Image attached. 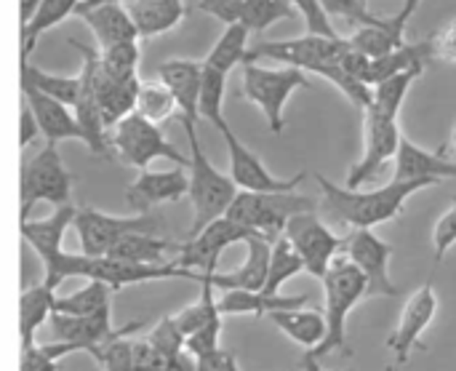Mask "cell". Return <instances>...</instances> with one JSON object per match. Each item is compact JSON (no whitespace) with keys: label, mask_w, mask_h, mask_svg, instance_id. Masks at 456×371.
I'll list each match as a JSON object with an SVG mask.
<instances>
[{"label":"cell","mask_w":456,"mask_h":371,"mask_svg":"<svg viewBox=\"0 0 456 371\" xmlns=\"http://www.w3.org/2000/svg\"><path fill=\"white\" fill-rule=\"evenodd\" d=\"M347 37H323V35H302L291 40H262L248 48L246 62H275L283 67H294L302 72H315L331 80L355 107L366 110L371 104V88L353 75H347L339 64Z\"/></svg>","instance_id":"1"},{"label":"cell","mask_w":456,"mask_h":371,"mask_svg":"<svg viewBox=\"0 0 456 371\" xmlns=\"http://www.w3.org/2000/svg\"><path fill=\"white\" fill-rule=\"evenodd\" d=\"M315 179L321 187L318 211L329 222L350 227V230H374L377 225L401 217L406 209V201L414 193L436 185L430 179H414V182L390 179L387 185H382L377 190H347V187L334 185L323 174H315Z\"/></svg>","instance_id":"2"},{"label":"cell","mask_w":456,"mask_h":371,"mask_svg":"<svg viewBox=\"0 0 456 371\" xmlns=\"http://www.w3.org/2000/svg\"><path fill=\"white\" fill-rule=\"evenodd\" d=\"M182 128L190 139V147H192V155H190V177H187V198L192 203V227L187 233V238L198 235L203 227H208L211 222L227 217L235 195H238V187L235 182L230 179V174H222L206 155V150L200 147V139H198V123L192 120H184L182 118Z\"/></svg>","instance_id":"3"},{"label":"cell","mask_w":456,"mask_h":371,"mask_svg":"<svg viewBox=\"0 0 456 371\" xmlns=\"http://www.w3.org/2000/svg\"><path fill=\"white\" fill-rule=\"evenodd\" d=\"M323 284V294H326V310H323V318H326V337L323 342L310 350L313 359H323L329 356L331 350H347V318L350 313L355 310V305L361 300L369 297V286H366V278L363 273L345 257V254H337L326 270V276L321 278Z\"/></svg>","instance_id":"4"},{"label":"cell","mask_w":456,"mask_h":371,"mask_svg":"<svg viewBox=\"0 0 456 371\" xmlns=\"http://www.w3.org/2000/svg\"><path fill=\"white\" fill-rule=\"evenodd\" d=\"M307 211H318V201L307 198V195H297L294 190L291 193H246V190H238L230 211H227V219H232L235 225L246 227L254 235L275 241L283 235L291 217L307 214Z\"/></svg>","instance_id":"5"},{"label":"cell","mask_w":456,"mask_h":371,"mask_svg":"<svg viewBox=\"0 0 456 371\" xmlns=\"http://www.w3.org/2000/svg\"><path fill=\"white\" fill-rule=\"evenodd\" d=\"M297 88H310V80L302 70L294 67H262L259 62H243V99L256 104L273 134L286 128V102Z\"/></svg>","instance_id":"6"},{"label":"cell","mask_w":456,"mask_h":371,"mask_svg":"<svg viewBox=\"0 0 456 371\" xmlns=\"http://www.w3.org/2000/svg\"><path fill=\"white\" fill-rule=\"evenodd\" d=\"M107 144L110 150L131 169L136 171H144L150 169L152 161L158 158H166V161H174L176 166L187 169L190 166V158H184L179 153L176 144H171V139H166V134L160 131V126L139 118L136 112L126 115L123 120H118L110 134H107Z\"/></svg>","instance_id":"7"},{"label":"cell","mask_w":456,"mask_h":371,"mask_svg":"<svg viewBox=\"0 0 456 371\" xmlns=\"http://www.w3.org/2000/svg\"><path fill=\"white\" fill-rule=\"evenodd\" d=\"M19 193H21V222L29 219V211L35 203H51L67 206L72 195V177L59 155V144H43L32 158L21 163V179H19Z\"/></svg>","instance_id":"8"},{"label":"cell","mask_w":456,"mask_h":371,"mask_svg":"<svg viewBox=\"0 0 456 371\" xmlns=\"http://www.w3.org/2000/svg\"><path fill=\"white\" fill-rule=\"evenodd\" d=\"M401 136L403 134H401L398 118L369 104L363 110V155L350 169L345 187L347 190H363V185L377 179L382 174V169L395 158Z\"/></svg>","instance_id":"9"},{"label":"cell","mask_w":456,"mask_h":371,"mask_svg":"<svg viewBox=\"0 0 456 371\" xmlns=\"http://www.w3.org/2000/svg\"><path fill=\"white\" fill-rule=\"evenodd\" d=\"M72 227L77 233L80 254L104 257L123 235L128 233H160V219L155 214H134V217H112L99 209H77Z\"/></svg>","instance_id":"10"},{"label":"cell","mask_w":456,"mask_h":371,"mask_svg":"<svg viewBox=\"0 0 456 371\" xmlns=\"http://www.w3.org/2000/svg\"><path fill=\"white\" fill-rule=\"evenodd\" d=\"M216 131L222 134L224 144H227V155H230V179L235 182L238 190H246V193H291L297 190L305 179H307V171H299L289 179H281L275 174L267 171V166L262 163V158L248 150L238 136L235 131L230 128V123H219Z\"/></svg>","instance_id":"11"},{"label":"cell","mask_w":456,"mask_h":371,"mask_svg":"<svg viewBox=\"0 0 456 371\" xmlns=\"http://www.w3.org/2000/svg\"><path fill=\"white\" fill-rule=\"evenodd\" d=\"M283 235L289 238V243L302 257L305 270L310 276H315L318 281L326 276L331 260L337 254H342V249H345V235L331 233V227L315 211L291 217L286 230H283Z\"/></svg>","instance_id":"12"},{"label":"cell","mask_w":456,"mask_h":371,"mask_svg":"<svg viewBox=\"0 0 456 371\" xmlns=\"http://www.w3.org/2000/svg\"><path fill=\"white\" fill-rule=\"evenodd\" d=\"M345 257L363 273L369 297H398L401 289L390 278L395 246L374 235V230H350L345 235Z\"/></svg>","instance_id":"13"},{"label":"cell","mask_w":456,"mask_h":371,"mask_svg":"<svg viewBox=\"0 0 456 371\" xmlns=\"http://www.w3.org/2000/svg\"><path fill=\"white\" fill-rule=\"evenodd\" d=\"M251 235L254 233H248L246 227H240L232 219L222 217V219L211 222L208 227H203L198 235L187 238V243H179V251H176L174 260L184 270H192V273H200V276H214L222 254L232 243H243Z\"/></svg>","instance_id":"14"},{"label":"cell","mask_w":456,"mask_h":371,"mask_svg":"<svg viewBox=\"0 0 456 371\" xmlns=\"http://www.w3.org/2000/svg\"><path fill=\"white\" fill-rule=\"evenodd\" d=\"M436 316H438V297L433 292V284H425L422 289H417L409 297V302L401 310V318H398L395 332L387 337V348L395 356V367L409 364L411 353L417 348H422L419 340L428 332V326L436 321Z\"/></svg>","instance_id":"15"},{"label":"cell","mask_w":456,"mask_h":371,"mask_svg":"<svg viewBox=\"0 0 456 371\" xmlns=\"http://www.w3.org/2000/svg\"><path fill=\"white\" fill-rule=\"evenodd\" d=\"M80 56H83V70H80V96L72 107L75 112V120H77V128L83 134V144L96 153V155H107L110 153V144H107V126L102 120V112H99V102H96V91H94V62H96V54L99 48L91 45V43H80V40H69Z\"/></svg>","instance_id":"16"},{"label":"cell","mask_w":456,"mask_h":371,"mask_svg":"<svg viewBox=\"0 0 456 371\" xmlns=\"http://www.w3.org/2000/svg\"><path fill=\"white\" fill-rule=\"evenodd\" d=\"M51 334L53 342L69 345L75 353H94L102 342L115 337L120 329L112 326V308H104L94 316H64V313H51Z\"/></svg>","instance_id":"17"},{"label":"cell","mask_w":456,"mask_h":371,"mask_svg":"<svg viewBox=\"0 0 456 371\" xmlns=\"http://www.w3.org/2000/svg\"><path fill=\"white\" fill-rule=\"evenodd\" d=\"M184 195H187V174L182 166L168 171L144 169L126 190V201L136 214H150V209L160 203H176Z\"/></svg>","instance_id":"18"},{"label":"cell","mask_w":456,"mask_h":371,"mask_svg":"<svg viewBox=\"0 0 456 371\" xmlns=\"http://www.w3.org/2000/svg\"><path fill=\"white\" fill-rule=\"evenodd\" d=\"M158 80L171 91L184 120H200V75L203 59H168L158 70Z\"/></svg>","instance_id":"19"},{"label":"cell","mask_w":456,"mask_h":371,"mask_svg":"<svg viewBox=\"0 0 456 371\" xmlns=\"http://www.w3.org/2000/svg\"><path fill=\"white\" fill-rule=\"evenodd\" d=\"M21 94H24V107L32 112V118H35V123H37V128H40V134L45 136L48 144H59V142H67V139L83 142V134L77 128L72 107L40 94L29 83H21Z\"/></svg>","instance_id":"20"},{"label":"cell","mask_w":456,"mask_h":371,"mask_svg":"<svg viewBox=\"0 0 456 371\" xmlns=\"http://www.w3.org/2000/svg\"><path fill=\"white\" fill-rule=\"evenodd\" d=\"M395 182H414V179H430L444 182L456 179V161L446 158L444 150L433 153L419 144H414L409 136H401L398 153H395Z\"/></svg>","instance_id":"21"},{"label":"cell","mask_w":456,"mask_h":371,"mask_svg":"<svg viewBox=\"0 0 456 371\" xmlns=\"http://www.w3.org/2000/svg\"><path fill=\"white\" fill-rule=\"evenodd\" d=\"M75 206L72 203H67V206H56L48 217H43V219H24V222H19V233H21V238L27 241V246L37 254V260L43 262V268L45 265H51L64 249H61V243H64V233H67V227L72 225V219H75Z\"/></svg>","instance_id":"22"},{"label":"cell","mask_w":456,"mask_h":371,"mask_svg":"<svg viewBox=\"0 0 456 371\" xmlns=\"http://www.w3.org/2000/svg\"><path fill=\"white\" fill-rule=\"evenodd\" d=\"M246 243V260L238 270L232 273H214L211 284L214 289L222 292H232V289H243V292H262L265 281H267V265H270V249L273 241L262 238V235H251Z\"/></svg>","instance_id":"23"},{"label":"cell","mask_w":456,"mask_h":371,"mask_svg":"<svg viewBox=\"0 0 456 371\" xmlns=\"http://www.w3.org/2000/svg\"><path fill=\"white\" fill-rule=\"evenodd\" d=\"M94 91H96V102H99V112L102 120L107 126V131L123 120L126 115L134 112L136 104V91H139V75L136 78H110L99 70V54L94 62Z\"/></svg>","instance_id":"24"},{"label":"cell","mask_w":456,"mask_h":371,"mask_svg":"<svg viewBox=\"0 0 456 371\" xmlns=\"http://www.w3.org/2000/svg\"><path fill=\"white\" fill-rule=\"evenodd\" d=\"M75 16H80L88 24L99 51L139 40L136 27L128 16V8H123V5H96L88 11H77Z\"/></svg>","instance_id":"25"},{"label":"cell","mask_w":456,"mask_h":371,"mask_svg":"<svg viewBox=\"0 0 456 371\" xmlns=\"http://www.w3.org/2000/svg\"><path fill=\"white\" fill-rule=\"evenodd\" d=\"M310 302L307 294H297V297H281V294H265V292H243V289H232V292H224L219 300H216V308L224 316H270V313H278V310H297V308H305Z\"/></svg>","instance_id":"26"},{"label":"cell","mask_w":456,"mask_h":371,"mask_svg":"<svg viewBox=\"0 0 456 371\" xmlns=\"http://www.w3.org/2000/svg\"><path fill=\"white\" fill-rule=\"evenodd\" d=\"M128 16L136 27L139 40H150L171 32L187 16V0H134Z\"/></svg>","instance_id":"27"},{"label":"cell","mask_w":456,"mask_h":371,"mask_svg":"<svg viewBox=\"0 0 456 371\" xmlns=\"http://www.w3.org/2000/svg\"><path fill=\"white\" fill-rule=\"evenodd\" d=\"M176 251H179V243L158 233H128L104 257H112L120 262H136V265H163V262H171V254L176 257Z\"/></svg>","instance_id":"28"},{"label":"cell","mask_w":456,"mask_h":371,"mask_svg":"<svg viewBox=\"0 0 456 371\" xmlns=\"http://www.w3.org/2000/svg\"><path fill=\"white\" fill-rule=\"evenodd\" d=\"M289 340H294L297 345H302L307 353L315 350L323 337H326V318L321 310H278L267 316Z\"/></svg>","instance_id":"29"},{"label":"cell","mask_w":456,"mask_h":371,"mask_svg":"<svg viewBox=\"0 0 456 371\" xmlns=\"http://www.w3.org/2000/svg\"><path fill=\"white\" fill-rule=\"evenodd\" d=\"M248 35H251V29L246 24H230V27H224V32L216 37V43L211 45L208 56L203 59V70L230 78V72L238 64L246 62Z\"/></svg>","instance_id":"30"},{"label":"cell","mask_w":456,"mask_h":371,"mask_svg":"<svg viewBox=\"0 0 456 371\" xmlns=\"http://www.w3.org/2000/svg\"><path fill=\"white\" fill-rule=\"evenodd\" d=\"M347 43H350L355 51H361L363 56L379 59V56H387V54H393L395 48H401V45L406 43V29H403L393 16H387V19H382L379 24L355 29V32L347 37Z\"/></svg>","instance_id":"31"},{"label":"cell","mask_w":456,"mask_h":371,"mask_svg":"<svg viewBox=\"0 0 456 371\" xmlns=\"http://www.w3.org/2000/svg\"><path fill=\"white\" fill-rule=\"evenodd\" d=\"M53 300L56 292L48 289L45 284L29 286L24 289L21 300H19V332H21V348L35 345V337L40 332V326L51 318L53 313Z\"/></svg>","instance_id":"32"},{"label":"cell","mask_w":456,"mask_h":371,"mask_svg":"<svg viewBox=\"0 0 456 371\" xmlns=\"http://www.w3.org/2000/svg\"><path fill=\"white\" fill-rule=\"evenodd\" d=\"M80 3L83 0H40L32 21L21 29V62H29V56L35 51V43L43 37V32H48L56 24H61L64 19L75 16Z\"/></svg>","instance_id":"33"},{"label":"cell","mask_w":456,"mask_h":371,"mask_svg":"<svg viewBox=\"0 0 456 371\" xmlns=\"http://www.w3.org/2000/svg\"><path fill=\"white\" fill-rule=\"evenodd\" d=\"M21 83L35 86L40 94H45L67 107H75V102L80 96V72L77 75H56V72L35 67L32 62H21Z\"/></svg>","instance_id":"34"},{"label":"cell","mask_w":456,"mask_h":371,"mask_svg":"<svg viewBox=\"0 0 456 371\" xmlns=\"http://www.w3.org/2000/svg\"><path fill=\"white\" fill-rule=\"evenodd\" d=\"M299 273H305V262L302 257L297 254V249L289 243L286 235L275 238L273 241V249H270V265H267V281L262 286L265 294H278L281 286L291 278H297Z\"/></svg>","instance_id":"35"},{"label":"cell","mask_w":456,"mask_h":371,"mask_svg":"<svg viewBox=\"0 0 456 371\" xmlns=\"http://www.w3.org/2000/svg\"><path fill=\"white\" fill-rule=\"evenodd\" d=\"M142 321H131L126 326H120V332L115 337H110L107 342H102L91 359L99 364L102 371H134V342L128 340V334H134L136 329H142Z\"/></svg>","instance_id":"36"},{"label":"cell","mask_w":456,"mask_h":371,"mask_svg":"<svg viewBox=\"0 0 456 371\" xmlns=\"http://www.w3.org/2000/svg\"><path fill=\"white\" fill-rule=\"evenodd\" d=\"M134 112L155 126L166 123L174 112H176V102L171 96V91L160 83V80H139V91H136V104Z\"/></svg>","instance_id":"37"},{"label":"cell","mask_w":456,"mask_h":371,"mask_svg":"<svg viewBox=\"0 0 456 371\" xmlns=\"http://www.w3.org/2000/svg\"><path fill=\"white\" fill-rule=\"evenodd\" d=\"M425 75V70H409V72H401V75H393V78H385L379 80L374 88H371V107L398 118L401 115V107L411 91V86Z\"/></svg>","instance_id":"38"},{"label":"cell","mask_w":456,"mask_h":371,"mask_svg":"<svg viewBox=\"0 0 456 371\" xmlns=\"http://www.w3.org/2000/svg\"><path fill=\"white\" fill-rule=\"evenodd\" d=\"M112 292L110 286L99 284V281H88L83 289L56 297L53 300V313H64V316H94L104 308H110Z\"/></svg>","instance_id":"39"},{"label":"cell","mask_w":456,"mask_h":371,"mask_svg":"<svg viewBox=\"0 0 456 371\" xmlns=\"http://www.w3.org/2000/svg\"><path fill=\"white\" fill-rule=\"evenodd\" d=\"M243 8H246L243 24H246L251 32L270 29L273 24L297 16L294 5H291L289 0H243Z\"/></svg>","instance_id":"40"},{"label":"cell","mask_w":456,"mask_h":371,"mask_svg":"<svg viewBox=\"0 0 456 371\" xmlns=\"http://www.w3.org/2000/svg\"><path fill=\"white\" fill-rule=\"evenodd\" d=\"M139 59H142L139 40L120 43V45L99 51V70L110 78H136Z\"/></svg>","instance_id":"41"},{"label":"cell","mask_w":456,"mask_h":371,"mask_svg":"<svg viewBox=\"0 0 456 371\" xmlns=\"http://www.w3.org/2000/svg\"><path fill=\"white\" fill-rule=\"evenodd\" d=\"M321 8L323 13L331 19V16H339L345 19L350 27L361 29V27H371V24H379L382 16H377L366 0H321Z\"/></svg>","instance_id":"42"},{"label":"cell","mask_w":456,"mask_h":371,"mask_svg":"<svg viewBox=\"0 0 456 371\" xmlns=\"http://www.w3.org/2000/svg\"><path fill=\"white\" fill-rule=\"evenodd\" d=\"M75 350L69 345L61 342H51V345H27L21 348V371H59L56 364L64 356H72Z\"/></svg>","instance_id":"43"},{"label":"cell","mask_w":456,"mask_h":371,"mask_svg":"<svg viewBox=\"0 0 456 371\" xmlns=\"http://www.w3.org/2000/svg\"><path fill=\"white\" fill-rule=\"evenodd\" d=\"M294 5V11L305 19L307 32L310 35H323V37H339L337 29L331 27V19L323 13L321 0H289Z\"/></svg>","instance_id":"44"},{"label":"cell","mask_w":456,"mask_h":371,"mask_svg":"<svg viewBox=\"0 0 456 371\" xmlns=\"http://www.w3.org/2000/svg\"><path fill=\"white\" fill-rule=\"evenodd\" d=\"M147 342H150L155 350H160L163 356H168V359H171V356H179V353L184 350V337H182V332L174 326L171 316H166L160 324L152 326Z\"/></svg>","instance_id":"45"},{"label":"cell","mask_w":456,"mask_h":371,"mask_svg":"<svg viewBox=\"0 0 456 371\" xmlns=\"http://www.w3.org/2000/svg\"><path fill=\"white\" fill-rule=\"evenodd\" d=\"M433 243H436V265H441L456 243V198L452 201V206L438 217V222L433 227Z\"/></svg>","instance_id":"46"},{"label":"cell","mask_w":456,"mask_h":371,"mask_svg":"<svg viewBox=\"0 0 456 371\" xmlns=\"http://www.w3.org/2000/svg\"><path fill=\"white\" fill-rule=\"evenodd\" d=\"M198 8L214 19H219L224 27L230 24H243V16H246V8H243V0H198Z\"/></svg>","instance_id":"47"},{"label":"cell","mask_w":456,"mask_h":371,"mask_svg":"<svg viewBox=\"0 0 456 371\" xmlns=\"http://www.w3.org/2000/svg\"><path fill=\"white\" fill-rule=\"evenodd\" d=\"M166 364H168V356L155 350L147 340L134 342V371H163Z\"/></svg>","instance_id":"48"},{"label":"cell","mask_w":456,"mask_h":371,"mask_svg":"<svg viewBox=\"0 0 456 371\" xmlns=\"http://www.w3.org/2000/svg\"><path fill=\"white\" fill-rule=\"evenodd\" d=\"M195 371H240V367H238L235 353L216 348V350L195 359Z\"/></svg>","instance_id":"49"},{"label":"cell","mask_w":456,"mask_h":371,"mask_svg":"<svg viewBox=\"0 0 456 371\" xmlns=\"http://www.w3.org/2000/svg\"><path fill=\"white\" fill-rule=\"evenodd\" d=\"M433 54L444 62H456V19L441 27L433 37Z\"/></svg>","instance_id":"50"},{"label":"cell","mask_w":456,"mask_h":371,"mask_svg":"<svg viewBox=\"0 0 456 371\" xmlns=\"http://www.w3.org/2000/svg\"><path fill=\"white\" fill-rule=\"evenodd\" d=\"M37 136H40V128H37V123H35L32 112L24 107V110H21V128H19V147H21V150H27Z\"/></svg>","instance_id":"51"},{"label":"cell","mask_w":456,"mask_h":371,"mask_svg":"<svg viewBox=\"0 0 456 371\" xmlns=\"http://www.w3.org/2000/svg\"><path fill=\"white\" fill-rule=\"evenodd\" d=\"M163 371H195V359L184 350V353H179V356H171Z\"/></svg>","instance_id":"52"},{"label":"cell","mask_w":456,"mask_h":371,"mask_svg":"<svg viewBox=\"0 0 456 371\" xmlns=\"http://www.w3.org/2000/svg\"><path fill=\"white\" fill-rule=\"evenodd\" d=\"M126 0H83L80 5H77V11H88V8H96V5H123ZM75 11V13H77Z\"/></svg>","instance_id":"53"},{"label":"cell","mask_w":456,"mask_h":371,"mask_svg":"<svg viewBox=\"0 0 456 371\" xmlns=\"http://www.w3.org/2000/svg\"><path fill=\"white\" fill-rule=\"evenodd\" d=\"M299 364H302V369L305 371H326L323 367H321V361H318V359H313L310 353H305Z\"/></svg>","instance_id":"54"},{"label":"cell","mask_w":456,"mask_h":371,"mask_svg":"<svg viewBox=\"0 0 456 371\" xmlns=\"http://www.w3.org/2000/svg\"><path fill=\"white\" fill-rule=\"evenodd\" d=\"M452 153H454V161H456V123H454V131H452Z\"/></svg>","instance_id":"55"},{"label":"cell","mask_w":456,"mask_h":371,"mask_svg":"<svg viewBox=\"0 0 456 371\" xmlns=\"http://www.w3.org/2000/svg\"><path fill=\"white\" fill-rule=\"evenodd\" d=\"M387 371H398V367H387Z\"/></svg>","instance_id":"56"}]
</instances>
